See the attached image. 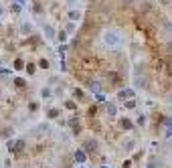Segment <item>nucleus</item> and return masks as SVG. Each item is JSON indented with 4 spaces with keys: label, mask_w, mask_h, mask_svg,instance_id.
Instances as JSON below:
<instances>
[{
    "label": "nucleus",
    "mask_w": 172,
    "mask_h": 168,
    "mask_svg": "<svg viewBox=\"0 0 172 168\" xmlns=\"http://www.w3.org/2000/svg\"><path fill=\"white\" fill-rule=\"evenodd\" d=\"M101 168H107V166H101Z\"/></svg>",
    "instance_id": "obj_35"
},
{
    "label": "nucleus",
    "mask_w": 172,
    "mask_h": 168,
    "mask_svg": "<svg viewBox=\"0 0 172 168\" xmlns=\"http://www.w3.org/2000/svg\"><path fill=\"white\" fill-rule=\"evenodd\" d=\"M95 99H97V101H105V95L99 91V93H95Z\"/></svg>",
    "instance_id": "obj_23"
},
{
    "label": "nucleus",
    "mask_w": 172,
    "mask_h": 168,
    "mask_svg": "<svg viewBox=\"0 0 172 168\" xmlns=\"http://www.w3.org/2000/svg\"><path fill=\"white\" fill-rule=\"evenodd\" d=\"M103 43H105L107 47H119V43H122V39H119V34H118V31H105L103 33Z\"/></svg>",
    "instance_id": "obj_1"
},
{
    "label": "nucleus",
    "mask_w": 172,
    "mask_h": 168,
    "mask_svg": "<svg viewBox=\"0 0 172 168\" xmlns=\"http://www.w3.org/2000/svg\"><path fill=\"white\" fill-rule=\"evenodd\" d=\"M73 97H77V99H83V89L75 87V89H73Z\"/></svg>",
    "instance_id": "obj_13"
},
{
    "label": "nucleus",
    "mask_w": 172,
    "mask_h": 168,
    "mask_svg": "<svg viewBox=\"0 0 172 168\" xmlns=\"http://www.w3.org/2000/svg\"><path fill=\"white\" fill-rule=\"evenodd\" d=\"M10 10H12L14 14H18V12H20V4H14V2H12V6H10Z\"/></svg>",
    "instance_id": "obj_21"
},
{
    "label": "nucleus",
    "mask_w": 172,
    "mask_h": 168,
    "mask_svg": "<svg viewBox=\"0 0 172 168\" xmlns=\"http://www.w3.org/2000/svg\"><path fill=\"white\" fill-rule=\"evenodd\" d=\"M43 33H45L47 39H53L55 37V28L51 27V24H45V27H43Z\"/></svg>",
    "instance_id": "obj_4"
},
{
    "label": "nucleus",
    "mask_w": 172,
    "mask_h": 168,
    "mask_svg": "<svg viewBox=\"0 0 172 168\" xmlns=\"http://www.w3.org/2000/svg\"><path fill=\"white\" fill-rule=\"evenodd\" d=\"M146 124V115H140L138 118V126H144Z\"/></svg>",
    "instance_id": "obj_25"
},
{
    "label": "nucleus",
    "mask_w": 172,
    "mask_h": 168,
    "mask_svg": "<svg viewBox=\"0 0 172 168\" xmlns=\"http://www.w3.org/2000/svg\"><path fill=\"white\" fill-rule=\"evenodd\" d=\"M126 108H128V109H134V108H136V101H134V99L126 101Z\"/></svg>",
    "instance_id": "obj_22"
},
{
    "label": "nucleus",
    "mask_w": 172,
    "mask_h": 168,
    "mask_svg": "<svg viewBox=\"0 0 172 168\" xmlns=\"http://www.w3.org/2000/svg\"><path fill=\"white\" fill-rule=\"evenodd\" d=\"M6 148L10 150V152H16V140H8L6 142Z\"/></svg>",
    "instance_id": "obj_12"
},
{
    "label": "nucleus",
    "mask_w": 172,
    "mask_h": 168,
    "mask_svg": "<svg viewBox=\"0 0 172 168\" xmlns=\"http://www.w3.org/2000/svg\"><path fill=\"white\" fill-rule=\"evenodd\" d=\"M14 83H16L18 87H22V85H24V79H20V77H16V79H14Z\"/></svg>",
    "instance_id": "obj_24"
},
{
    "label": "nucleus",
    "mask_w": 172,
    "mask_h": 168,
    "mask_svg": "<svg viewBox=\"0 0 172 168\" xmlns=\"http://www.w3.org/2000/svg\"><path fill=\"white\" fill-rule=\"evenodd\" d=\"M168 136H172V130H170V132H168Z\"/></svg>",
    "instance_id": "obj_33"
},
{
    "label": "nucleus",
    "mask_w": 172,
    "mask_h": 168,
    "mask_svg": "<svg viewBox=\"0 0 172 168\" xmlns=\"http://www.w3.org/2000/svg\"><path fill=\"white\" fill-rule=\"evenodd\" d=\"M107 79H109V83H118V81H115V79H118V73H113V71H112V73L107 75Z\"/></svg>",
    "instance_id": "obj_18"
},
{
    "label": "nucleus",
    "mask_w": 172,
    "mask_h": 168,
    "mask_svg": "<svg viewBox=\"0 0 172 168\" xmlns=\"http://www.w3.org/2000/svg\"><path fill=\"white\" fill-rule=\"evenodd\" d=\"M95 146H97L95 140H87L85 144H83V150H85V152H91V150H95Z\"/></svg>",
    "instance_id": "obj_5"
},
{
    "label": "nucleus",
    "mask_w": 172,
    "mask_h": 168,
    "mask_svg": "<svg viewBox=\"0 0 172 168\" xmlns=\"http://www.w3.org/2000/svg\"><path fill=\"white\" fill-rule=\"evenodd\" d=\"M79 168H87V166H83V164H81V166H79Z\"/></svg>",
    "instance_id": "obj_34"
},
{
    "label": "nucleus",
    "mask_w": 172,
    "mask_h": 168,
    "mask_svg": "<svg viewBox=\"0 0 172 168\" xmlns=\"http://www.w3.org/2000/svg\"><path fill=\"white\" fill-rule=\"evenodd\" d=\"M31 31H33V24L31 22H22L20 24V33L22 34H31Z\"/></svg>",
    "instance_id": "obj_6"
},
{
    "label": "nucleus",
    "mask_w": 172,
    "mask_h": 168,
    "mask_svg": "<svg viewBox=\"0 0 172 168\" xmlns=\"http://www.w3.org/2000/svg\"><path fill=\"white\" fill-rule=\"evenodd\" d=\"M122 128H124V130H132V128H134V124L128 120V118H124V120H122Z\"/></svg>",
    "instance_id": "obj_9"
},
{
    "label": "nucleus",
    "mask_w": 172,
    "mask_h": 168,
    "mask_svg": "<svg viewBox=\"0 0 172 168\" xmlns=\"http://www.w3.org/2000/svg\"><path fill=\"white\" fill-rule=\"evenodd\" d=\"M57 39L61 40V45H65V40H67V33H63V31H61V33L57 34Z\"/></svg>",
    "instance_id": "obj_17"
},
{
    "label": "nucleus",
    "mask_w": 172,
    "mask_h": 168,
    "mask_svg": "<svg viewBox=\"0 0 172 168\" xmlns=\"http://www.w3.org/2000/svg\"><path fill=\"white\" fill-rule=\"evenodd\" d=\"M41 97H43V99H49V97H51V89L43 87V89H41Z\"/></svg>",
    "instance_id": "obj_10"
},
{
    "label": "nucleus",
    "mask_w": 172,
    "mask_h": 168,
    "mask_svg": "<svg viewBox=\"0 0 172 168\" xmlns=\"http://www.w3.org/2000/svg\"><path fill=\"white\" fill-rule=\"evenodd\" d=\"M126 148H128V150H132V148H134V142H132V140H128V142H126Z\"/></svg>",
    "instance_id": "obj_28"
},
{
    "label": "nucleus",
    "mask_w": 172,
    "mask_h": 168,
    "mask_svg": "<svg viewBox=\"0 0 172 168\" xmlns=\"http://www.w3.org/2000/svg\"><path fill=\"white\" fill-rule=\"evenodd\" d=\"M67 16H69V20H71V22H77V20L81 18V12H79V10H71Z\"/></svg>",
    "instance_id": "obj_8"
},
{
    "label": "nucleus",
    "mask_w": 172,
    "mask_h": 168,
    "mask_svg": "<svg viewBox=\"0 0 172 168\" xmlns=\"http://www.w3.org/2000/svg\"><path fill=\"white\" fill-rule=\"evenodd\" d=\"M2 14H4V6H2V4H0V16H2Z\"/></svg>",
    "instance_id": "obj_32"
},
{
    "label": "nucleus",
    "mask_w": 172,
    "mask_h": 168,
    "mask_svg": "<svg viewBox=\"0 0 172 168\" xmlns=\"http://www.w3.org/2000/svg\"><path fill=\"white\" fill-rule=\"evenodd\" d=\"M59 109H49V111H47V115H49V118H51V120H55V118H59Z\"/></svg>",
    "instance_id": "obj_14"
},
{
    "label": "nucleus",
    "mask_w": 172,
    "mask_h": 168,
    "mask_svg": "<svg viewBox=\"0 0 172 168\" xmlns=\"http://www.w3.org/2000/svg\"><path fill=\"white\" fill-rule=\"evenodd\" d=\"M107 115H109V118H115V115H118V108H115V103H107Z\"/></svg>",
    "instance_id": "obj_7"
},
{
    "label": "nucleus",
    "mask_w": 172,
    "mask_h": 168,
    "mask_svg": "<svg viewBox=\"0 0 172 168\" xmlns=\"http://www.w3.org/2000/svg\"><path fill=\"white\" fill-rule=\"evenodd\" d=\"M97 114V108H95V105H91V108H89V115H95Z\"/></svg>",
    "instance_id": "obj_27"
},
{
    "label": "nucleus",
    "mask_w": 172,
    "mask_h": 168,
    "mask_svg": "<svg viewBox=\"0 0 172 168\" xmlns=\"http://www.w3.org/2000/svg\"><path fill=\"white\" fill-rule=\"evenodd\" d=\"M14 4H20V6H22V4H24V2H27V0H12Z\"/></svg>",
    "instance_id": "obj_31"
},
{
    "label": "nucleus",
    "mask_w": 172,
    "mask_h": 168,
    "mask_svg": "<svg viewBox=\"0 0 172 168\" xmlns=\"http://www.w3.org/2000/svg\"><path fill=\"white\" fill-rule=\"evenodd\" d=\"M65 108H67V109H75L77 105H75V101H71V99H69V101H65Z\"/></svg>",
    "instance_id": "obj_20"
},
{
    "label": "nucleus",
    "mask_w": 172,
    "mask_h": 168,
    "mask_svg": "<svg viewBox=\"0 0 172 168\" xmlns=\"http://www.w3.org/2000/svg\"><path fill=\"white\" fill-rule=\"evenodd\" d=\"M14 69H16V71H20V69H24V63H22L20 59H16V61H14Z\"/></svg>",
    "instance_id": "obj_15"
},
{
    "label": "nucleus",
    "mask_w": 172,
    "mask_h": 168,
    "mask_svg": "<svg viewBox=\"0 0 172 168\" xmlns=\"http://www.w3.org/2000/svg\"><path fill=\"white\" fill-rule=\"evenodd\" d=\"M73 158H75L77 164H83V162L87 160V152L83 148H77V150H75V154H73Z\"/></svg>",
    "instance_id": "obj_3"
},
{
    "label": "nucleus",
    "mask_w": 172,
    "mask_h": 168,
    "mask_svg": "<svg viewBox=\"0 0 172 168\" xmlns=\"http://www.w3.org/2000/svg\"><path fill=\"white\" fill-rule=\"evenodd\" d=\"M24 150V140H16V152Z\"/></svg>",
    "instance_id": "obj_19"
},
{
    "label": "nucleus",
    "mask_w": 172,
    "mask_h": 168,
    "mask_svg": "<svg viewBox=\"0 0 172 168\" xmlns=\"http://www.w3.org/2000/svg\"><path fill=\"white\" fill-rule=\"evenodd\" d=\"M12 134H14V130H10V128H4L2 132H0V136H2V138H10Z\"/></svg>",
    "instance_id": "obj_11"
},
{
    "label": "nucleus",
    "mask_w": 172,
    "mask_h": 168,
    "mask_svg": "<svg viewBox=\"0 0 172 168\" xmlns=\"http://www.w3.org/2000/svg\"><path fill=\"white\" fill-rule=\"evenodd\" d=\"M27 71H28V75H33V73H34V65H31V63H28V67H27Z\"/></svg>",
    "instance_id": "obj_26"
},
{
    "label": "nucleus",
    "mask_w": 172,
    "mask_h": 168,
    "mask_svg": "<svg viewBox=\"0 0 172 168\" xmlns=\"http://www.w3.org/2000/svg\"><path fill=\"white\" fill-rule=\"evenodd\" d=\"M164 124H166V126H170V128H172V118H166V120H164Z\"/></svg>",
    "instance_id": "obj_30"
},
{
    "label": "nucleus",
    "mask_w": 172,
    "mask_h": 168,
    "mask_svg": "<svg viewBox=\"0 0 172 168\" xmlns=\"http://www.w3.org/2000/svg\"><path fill=\"white\" fill-rule=\"evenodd\" d=\"M134 95H136V91H134L132 87H126V89H119V91H118V97H119V99H124V101L134 99Z\"/></svg>",
    "instance_id": "obj_2"
},
{
    "label": "nucleus",
    "mask_w": 172,
    "mask_h": 168,
    "mask_svg": "<svg viewBox=\"0 0 172 168\" xmlns=\"http://www.w3.org/2000/svg\"><path fill=\"white\" fill-rule=\"evenodd\" d=\"M39 67H41V69H49L51 65H49V61H47V59H41V61H39Z\"/></svg>",
    "instance_id": "obj_16"
},
{
    "label": "nucleus",
    "mask_w": 172,
    "mask_h": 168,
    "mask_svg": "<svg viewBox=\"0 0 172 168\" xmlns=\"http://www.w3.org/2000/svg\"><path fill=\"white\" fill-rule=\"evenodd\" d=\"M67 31H69V33H71V31H75V24H73V22H69V24H67Z\"/></svg>",
    "instance_id": "obj_29"
}]
</instances>
